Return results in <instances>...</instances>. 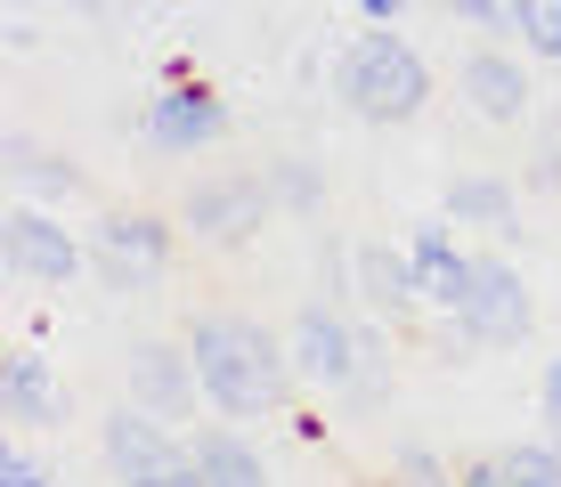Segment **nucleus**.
<instances>
[{"label":"nucleus","mask_w":561,"mask_h":487,"mask_svg":"<svg viewBox=\"0 0 561 487\" xmlns=\"http://www.w3.org/2000/svg\"><path fill=\"white\" fill-rule=\"evenodd\" d=\"M187 358H196L204 398L220 406V415H237V422L268 415V406L285 398V374H294V349L253 317H204L196 334H187Z\"/></svg>","instance_id":"obj_1"},{"label":"nucleus","mask_w":561,"mask_h":487,"mask_svg":"<svg viewBox=\"0 0 561 487\" xmlns=\"http://www.w3.org/2000/svg\"><path fill=\"white\" fill-rule=\"evenodd\" d=\"M342 97H351L358 123H415L423 97H432V73H423V57L399 42V33L375 25L342 57Z\"/></svg>","instance_id":"obj_2"},{"label":"nucleus","mask_w":561,"mask_h":487,"mask_svg":"<svg viewBox=\"0 0 561 487\" xmlns=\"http://www.w3.org/2000/svg\"><path fill=\"white\" fill-rule=\"evenodd\" d=\"M171 260V228L147 220V211H106L90 228V268H99L106 292H147Z\"/></svg>","instance_id":"obj_3"},{"label":"nucleus","mask_w":561,"mask_h":487,"mask_svg":"<svg viewBox=\"0 0 561 487\" xmlns=\"http://www.w3.org/2000/svg\"><path fill=\"white\" fill-rule=\"evenodd\" d=\"M456 317V334L463 341H480V349H505L529 334V292H520V277L505 260H472V292L448 309Z\"/></svg>","instance_id":"obj_4"},{"label":"nucleus","mask_w":561,"mask_h":487,"mask_svg":"<svg viewBox=\"0 0 561 487\" xmlns=\"http://www.w3.org/2000/svg\"><path fill=\"white\" fill-rule=\"evenodd\" d=\"M0 260H9V277H33V285H73V277H82V260H90V252L73 244L66 228L49 220V211L16 204L9 220H0Z\"/></svg>","instance_id":"obj_5"},{"label":"nucleus","mask_w":561,"mask_h":487,"mask_svg":"<svg viewBox=\"0 0 561 487\" xmlns=\"http://www.w3.org/2000/svg\"><path fill=\"white\" fill-rule=\"evenodd\" d=\"M99 447H106V472L123 479V487H147V479H163L171 463H187L180 447H171V431H163V415H154V406H114L106 431H99Z\"/></svg>","instance_id":"obj_6"},{"label":"nucleus","mask_w":561,"mask_h":487,"mask_svg":"<svg viewBox=\"0 0 561 487\" xmlns=\"http://www.w3.org/2000/svg\"><path fill=\"white\" fill-rule=\"evenodd\" d=\"M294 366H301L309 382H325V390H358L366 334H351V325H342L325 301H309L301 317H294Z\"/></svg>","instance_id":"obj_7"},{"label":"nucleus","mask_w":561,"mask_h":487,"mask_svg":"<svg viewBox=\"0 0 561 487\" xmlns=\"http://www.w3.org/2000/svg\"><path fill=\"white\" fill-rule=\"evenodd\" d=\"M228 130V106L211 90H196V82H171L163 97L147 106V139L163 147V154H196V147H211Z\"/></svg>","instance_id":"obj_8"},{"label":"nucleus","mask_w":561,"mask_h":487,"mask_svg":"<svg viewBox=\"0 0 561 487\" xmlns=\"http://www.w3.org/2000/svg\"><path fill=\"white\" fill-rule=\"evenodd\" d=\"M261 220H268V187L261 179H211V187L187 195V228H196L204 244H244Z\"/></svg>","instance_id":"obj_9"},{"label":"nucleus","mask_w":561,"mask_h":487,"mask_svg":"<svg viewBox=\"0 0 561 487\" xmlns=\"http://www.w3.org/2000/svg\"><path fill=\"white\" fill-rule=\"evenodd\" d=\"M0 415L25 422V431L66 422V390H57V374H49L42 349H9V358H0Z\"/></svg>","instance_id":"obj_10"},{"label":"nucleus","mask_w":561,"mask_h":487,"mask_svg":"<svg viewBox=\"0 0 561 487\" xmlns=\"http://www.w3.org/2000/svg\"><path fill=\"white\" fill-rule=\"evenodd\" d=\"M456 90L463 97H472V114H480V123H520V114H529V73H520L513 66V57H496V49H480V57H463V73H456Z\"/></svg>","instance_id":"obj_11"},{"label":"nucleus","mask_w":561,"mask_h":487,"mask_svg":"<svg viewBox=\"0 0 561 487\" xmlns=\"http://www.w3.org/2000/svg\"><path fill=\"white\" fill-rule=\"evenodd\" d=\"M130 382H139V406H154V415H180L187 398H196V358L187 349H163V341H139L130 349Z\"/></svg>","instance_id":"obj_12"},{"label":"nucleus","mask_w":561,"mask_h":487,"mask_svg":"<svg viewBox=\"0 0 561 487\" xmlns=\"http://www.w3.org/2000/svg\"><path fill=\"white\" fill-rule=\"evenodd\" d=\"M358 292L382 309V317H415V301H423V268H415V252H382V244H366V252H358Z\"/></svg>","instance_id":"obj_13"},{"label":"nucleus","mask_w":561,"mask_h":487,"mask_svg":"<svg viewBox=\"0 0 561 487\" xmlns=\"http://www.w3.org/2000/svg\"><path fill=\"white\" fill-rule=\"evenodd\" d=\"M408 252H415V268H423V301L456 309L463 292H472V260H463V252H456V236H448V220H423Z\"/></svg>","instance_id":"obj_14"},{"label":"nucleus","mask_w":561,"mask_h":487,"mask_svg":"<svg viewBox=\"0 0 561 487\" xmlns=\"http://www.w3.org/2000/svg\"><path fill=\"white\" fill-rule=\"evenodd\" d=\"M196 472H204V487H268V463L237 431H204L196 439Z\"/></svg>","instance_id":"obj_15"},{"label":"nucleus","mask_w":561,"mask_h":487,"mask_svg":"<svg viewBox=\"0 0 561 487\" xmlns=\"http://www.w3.org/2000/svg\"><path fill=\"white\" fill-rule=\"evenodd\" d=\"M448 220L513 228V187H505V179H456V187H448Z\"/></svg>","instance_id":"obj_16"},{"label":"nucleus","mask_w":561,"mask_h":487,"mask_svg":"<svg viewBox=\"0 0 561 487\" xmlns=\"http://www.w3.org/2000/svg\"><path fill=\"white\" fill-rule=\"evenodd\" d=\"M9 171H16L25 187H42V195H73V171H66V163H49V154L33 147V139H9Z\"/></svg>","instance_id":"obj_17"},{"label":"nucleus","mask_w":561,"mask_h":487,"mask_svg":"<svg viewBox=\"0 0 561 487\" xmlns=\"http://www.w3.org/2000/svg\"><path fill=\"white\" fill-rule=\"evenodd\" d=\"M520 42H529V57H561V0H520Z\"/></svg>","instance_id":"obj_18"},{"label":"nucleus","mask_w":561,"mask_h":487,"mask_svg":"<svg viewBox=\"0 0 561 487\" xmlns=\"http://www.w3.org/2000/svg\"><path fill=\"white\" fill-rule=\"evenodd\" d=\"M513 487H561V447H505Z\"/></svg>","instance_id":"obj_19"},{"label":"nucleus","mask_w":561,"mask_h":487,"mask_svg":"<svg viewBox=\"0 0 561 487\" xmlns=\"http://www.w3.org/2000/svg\"><path fill=\"white\" fill-rule=\"evenodd\" d=\"M448 9L463 25H480V33H513L520 25V0H448Z\"/></svg>","instance_id":"obj_20"},{"label":"nucleus","mask_w":561,"mask_h":487,"mask_svg":"<svg viewBox=\"0 0 561 487\" xmlns=\"http://www.w3.org/2000/svg\"><path fill=\"white\" fill-rule=\"evenodd\" d=\"M399 487H463V479L439 472V455H432V447H399Z\"/></svg>","instance_id":"obj_21"},{"label":"nucleus","mask_w":561,"mask_h":487,"mask_svg":"<svg viewBox=\"0 0 561 487\" xmlns=\"http://www.w3.org/2000/svg\"><path fill=\"white\" fill-rule=\"evenodd\" d=\"M268 195H285L294 211H318V179H309L301 163H277V179H268Z\"/></svg>","instance_id":"obj_22"},{"label":"nucleus","mask_w":561,"mask_h":487,"mask_svg":"<svg viewBox=\"0 0 561 487\" xmlns=\"http://www.w3.org/2000/svg\"><path fill=\"white\" fill-rule=\"evenodd\" d=\"M0 487H49V472L25 455V447H9V455H0Z\"/></svg>","instance_id":"obj_23"},{"label":"nucleus","mask_w":561,"mask_h":487,"mask_svg":"<svg viewBox=\"0 0 561 487\" xmlns=\"http://www.w3.org/2000/svg\"><path fill=\"white\" fill-rule=\"evenodd\" d=\"M463 487H513V479H505V455H480V463H463Z\"/></svg>","instance_id":"obj_24"},{"label":"nucleus","mask_w":561,"mask_h":487,"mask_svg":"<svg viewBox=\"0 0 561 487\" xmlns=\"http://www.w3.org/2000/svg\"><path fill=\"white\" fill-rule=\"evenodd\" d=\"M546 422H553V439H561V358L546 366Z\"/></svg>","instance_id":"obj_25"},{"label":"nucleus","mask_w":561,"mask_h":487,"mask_svg":"<svg viewBox=\"0 0 561 487\" xmlns=\"http://www.w3.org/2000/svg\"><path fill=\"white\" fill-rule=\"evenodd\" d=\"M147 487H204V472H196V455H187V463H171V472L147 479Z\"/></svg>","instance_id":"obj_26"},{"label":"nucleus","mask_w":561,"mask_h":487,"mask_svg":"<svg viewBox=\"0 0 561 487\" xmlns=\"http://www.w3.org/2000/svg\"><path fill=\"white\" fill-rule=\"evenodd\" d=\"M358 9H366V16H375V25H391V16H399V9H408V0H358Z\"/></svg>","instance_id":"obj_27"}]
</instances>
